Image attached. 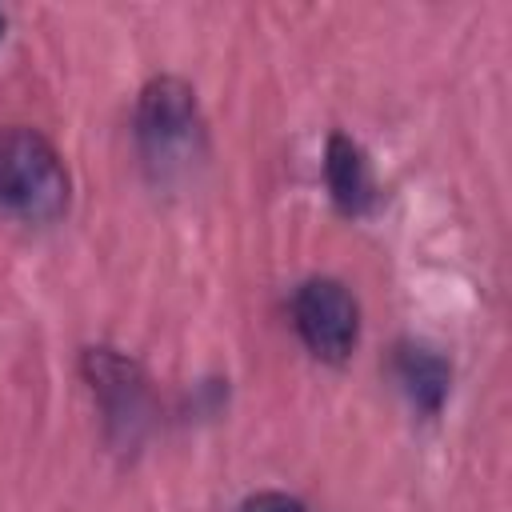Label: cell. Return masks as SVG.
<instances>
[{
    "mask_svg": "<svg viewBox=\"0 0 512 512\" xmlns=\"http://www.w3.org/2000/svg\"><path fill=\"white\" fill-rule=\"evenodd\" d=\"M0 36H4V12H0Z\"/></svg>",
    "mask_w": 512,
    "mask_h": 512,
    "instance_id": "obj_8",
    "label": "cell"
},
{
    "mask_svg": "<svg viewBox=\"0 0 512 512\" xmlns=\"http://www.w3.org/2000/svg\"><path fill=\"white\" fill-rule=\"evenodd\" d=\"M396 376L408 392V400L420 408V412H440L444 396H448V384H452V368L440 352L432 348H420V344H400L396 348Z\"/></svg>",
    "mask_w": 512,
    "mask_h": 512,
    "instance_id": "obj_5",
    "label": "cell"
},
{
    "mask_svg": "<svg viewBox=\"0 0 512 512\" xmlns=\"http://www.w3.org/2000/svg\"><path fill=\"white\" fill-rule=\"evenodd\" d=\"M292 320H296V332L308 344V352L320 360L340 364L356 348L360 308L340 280H328V276L304 280L292 300Z\"/></svg>",
    "mask_w": 512,
    "mask_h": 512,
    "instance_id": "obj_2",
    "label": "cell"
},
{
    "mask_svg": "<svg viewBox=\"0 0 512 512\" xmlns=\"http://www.w3.org/2000/svg\"><path fill=\"white\" fill-rule=\"evenodd\" d=\"M68 208V172L60 152L36 128L0 132V216L48 224Z\"/></svg>",
    "mask_w": 512,
    "mask_h": 512,
    "instance_id": "obj_1",
    "label": "cell"
},
{
    "mask_svg": "<svg viewBox=\"0 0 512 512\" xmlns=\"http://www.w3.org/2000/svg\"><path fill=\"white\" fill-rule=\"evenodd\" d=\"M240 512H304V504L284 496V492H256V496L244 500Z\"/></svg>",
    "mask_w": 512,
    "mask_h": 512,
    "instance_id": "obj_7",
    "label": "cell"
},
{
    "mask_svg": "<svg viewBox=\"0 0 512 512\" xmlns=\"http://www.w3.org/2000/svg\"><path fill=\"white\" fill-rule=\"evenodd\" d=\"M196 132V92L176 76H156L144 84L136 104V136L148 160H172L192 144Z\"/></svg>",
    "mask_w": 512,
    "mask_h": 512,
    "instance_id": "obj_3",
    "label": "cell"
},
{
    "mask_svg": "<svg viewBox=\"0 0 512 512\" xmlns=\"http://www.w3.org/2000/svg\"><path fill=\"white\" fill-rule=\"evenodd\" d=\"M84 368H88L92 388L100 392L112 420H132L140 412V384H136V372L124 356H116L108 348H92L84 356Z\"/></svg>",
    "mask_w": 512,
    "mask_h": 512,
    "instance_id": "obj_6",
    "label": "cell"
},
{
    "mask_svg": "<svg viewBox=\"0 0 512 512\" xmlns=\"http://www.w3.org/2000/svg\"><path fill=\"white\" fill-rule=\"evenodd\" d=\"M324 180H328V192L336 200V208L344 216H360L368 212L372 204V168L360 152V144H352L348 136H328V148H324Z\"/></svg>",
    "mask_w": 512,
    "mask_h": 512,
    "instance_id": "obj_4",
    "label": "cell"
}]
</instances>
